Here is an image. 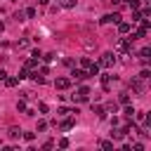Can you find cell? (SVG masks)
<instances>
[{"instance_id": "obj_38", "label": "cell", "mask_w": 151, "mask_h": 151, "mask_svg": "<svg viewBox=\"0 0 151 151\" xmlns=\"http://www.w3.org/2000/svg\"><path fill=\"white\" fill-rule=\"evenodd\" d=\"M2 31H5V24H2V21H0V33H2Z\"/></svg>"}, {"instance_id": "obj_23", "label": "cell", "mask_w": 151, "mask_h": 151, "mask_svg": "<svg viewBox=\"0 0 151 151\" xmlns=\"http://www.w3.org/2000/svg\"><path fill=\"white\" fill-rule=\"evenodd\" d=\"M47 130V123L45 120H38V125H35V132H45Z\"/></svg>"}, {"instance_id": "obj_22", "label": "cell", "mask_w": 151, "mask_h": 151, "mask_svg": "<svg viewBox=\"0 0 151 151\" xmlns=\"http://www.w3.org/2000/svg\"><path fill=\"white\" fill-rule=\"evenodd\" d=\"M24 78H31V71H28L26 66H24V68L19 71V80H24Z\"/></svg>"}, {"instance_id": "obj_30", "label": "cell", "mask_w": 151, "mask_h": 151, "mask_svg": "<svg viewBox=\"0 0 151 151\" xmlns=\"http://www.w3.org/2000/svg\"><path fill=\"white\" fill-rule=\"evenodd\" d=\"M38 109H40V113H47V111H50V106H47V104H38Z\"/></svg>"}, {"instance_id": "obj_19", "label": "cell", "mask_w": 151, "mask_h": 151, "mask_svg": "<svg viewBox=\"0 0 151 151\" xmlns=\"http://www.w3.org/2000/svg\"><path fill=\"white\" fill-rule=\"evenodd\" d=\"M92 111H94L99 118H106V111H104V106H92Z\"/></svg>"}, {"instance_id": "obj_37", "label": "cell", "mask_w": 151, "mask_h": 151, "mask_svg": "<svg viewBox=\"0 0 151 151\" xmlns=\"http://www.w3.org/2000/svg\"><path fill=\"white\" fill-rule=\"evenodd\" d=\"M5 78H7V73H5V71H0V80H5Z\"/></svg>"}, {"instance_id": "obj_25", "label": "cell", "mask_w": 151, "mask_h": 151, "mask_svg": "<svg viewBox=\"0 0 151 151\" xmlns=\"http://www.w3.org/2000/svg\"><path fill=\"white\" fill-rule=\"evenodd\" d=\"M40 59H42V61H47V64H50V61H54V52H50V54H42V57H40Z\"/></svg>"}, {"instance_id": "obj_6", "label": "cell", "mask_w": 151, "mask_h": 151, "mask_svg": "<svg viewBox=\"0 0 151 151\" xmlns=\"http://www.w3.org/2000/svg\"><path fill=\"white\" fill-rule=\"evenodd\" d=\"M130 47H132V38H123V40H118V45H116L118 52H127Z\"/></svg>"}, {"instance_id": "obj_8", "label": "cell", "mask_w": 151, "mask_h": 151, "mask_svg": "<svg viewBox=\"0 0 151 151\" xmlns=\"http://www.w3.org/2000/svg\"><path fill=\"white\" fill-rule=\"evenodd\" d=\"M54 87L57 90H68L71 87V78H57L54 80Z\"/></svg>"}, {"instance_id": "obj_20", "label": "cell", "mask_w": 151, "mask_h": 151, "mask_svg": "<svg viewBox=\"0 0 151 151\" xmlns=\"http://www.w3.org/2000/svg\"><path fill=\"white\" fill-rule=\"evenodd\" d=\"M123 113H125V118H134V109H132L130 104H125V111H123Z\"/></svg>"}, {"instance_id": "obj_21", "label": "cell", "mask_w": 151, "mask_h": 151, "mask_svg": "<svg viewBox=\"0 0 151 151\" xmlns=\"http://www.w3.org/2000/svg\"><path fill=\"white\" fill-rule=\"evenodd\" d=\"M59 5L66 7V9H71V7H76V0H59Z\"/></svg>"}, {"instance_id": "obj_40", "label": "cell", "mask_w": 151, "mask_h": 151, "mask_svg": "<svg viewBox=\"0 0 151 151\" xmlns=\"http://www.w3.org/2000/svg\"><path fill=\"white\" fill-rule=\"evenodd\" d=\"M12 2H19V0H12Z\"/></svg>"}, {"instance_id": "obj_10", "label": "cell", "mask_w": 151, "mask_h": 151, "mask_svg": "<svg viewBox=\"0 0 151 151\" xmlns=\"http://www.w3.org/2000/svg\"><path fill=\"white\" fill-rule=\"evenodd\" d=\"M130 87L134 90V92H144V85H142V78L137 76V78H132V83H130Z\"/></svg>"}, {"instance_id": "obj_28", "label": "cell", "mask_w": 151, "mask_h": 151, "mask_svg": "<svg viewBox=\"0 0 151 151\" xmlns=\"http://www.w3.org/2000/svg\"><path fill=\"white\" fill-rule=\"evenodd\" d=\"M14 19H17V21H24V19H26V14H24V12H21V9H19V12H17V14H14Z\"/></svg>"}, {"instance_id": "obj_5", "label": "cell", "mask_w": 151, "mask_h": 151, "mask_svg": "<svg viewBox=\"0 0 151 151\" xmlns=\"http://www.w3.org/2000/svg\"><path fill=\"white\" fill-rule=\"evenodd\" d=\"M73 125H76V118H73V113H68V116H64V120L59 123V127H61V130H71Z\"/></svg>"}, {"instance_id": "obj_12", "label": "cell", "mask_w": 151, "mask_h": 151, "mask_svg": "<svg viewBox=\"0 0 151 151\" xmlns=\"http://www.w3.org/2000/svg\"><path fill=\"white\" fill-rule=\"evenodd\" d=\"M118 31L125 35V33H130V31H132V26H130L127 21H118Z\"/></svg>"}, {"instance_id": "obj_34", "label": "cell", "mask_w": 151, "mask_h": 151, "mask_svg": "<svg viewBox=\"0 0 151 151\" xmlns=\"http://www.w3.org/2000/svg\"><path fill=\"white\" fill-rule=\"evenodd\" d=\"M59 146H61V149H66V146H68V139H66V137H64V139H59Z\"/></svg>"}, {"instance_id": "obj_4", "label": "cell", "mask_w": 151, "mask_h": 151, "mask_svg": "<svg viewBox=\"0 0 151 151\" xmlns=\"http://www.w3.org/2000/svg\"><path fill=\"white\" fill-rule=\"evenodd\" d=\"M87 78V71L85 68H73V73H71V80H76V83H83Z\"/></svg>"}, {"instance_id": "obj_13", "label": "cell", "mask_w": 151, "mask_h": 151, "mask_svg": "<svg viewBox=\"0 0 151 151\" xmlns=\"http://www.w3.org/2000/svg\"><path fill=\"white\" fill-rule=\"evenodd\" d=\"M85 71H87V76H99V64H90Z\"/></svg>"}, {"instance_id": "obj_14", "label": "cell", "mask_w": 151, "mask_h": 151, "mask_svg": "<svg viewBox=\"0 0 151 151\" xmlns=\"http://www.w3.org/2000/svg\"><path fill=\"white\" fill-rule=\"evenodd\" d=\"M7 134H9L12 139H19V137H21V130H19V127L14 125V127H9V132H7Z\"/></svg>"}, {"instance_id": "obj_27", "label": "cell", "mask_w": 151, "mask_h": 151, "mask_svg": "<svg viewBox=\"0 0 151 151\" xmlns=\"http://www.w3.org/2000/svg\"><path fill=\"white\" fill-rule=\"evenodd\" d=\"M90 64H92V61H90V57H83V59H80V66H83V68H87Z\"/></svg>"}, {"instance_id": "obj_11", "label": "cell", "mask_w": 151, "mask_h": 151, "mask_svg": "<svg viewBox=\"0 0 151 151\" xmlns=\"http://www.w3.org/2000/svg\"><path fill=\"white\" fill-rule=\"evenodd\" d=\"M111 78H113V76H111V73H104V76H101V87H104V90H106V92H109V90H111Z\"/></svg>"}, {"instance_id": "obj_16", "label": "cell", "mask_w": 151, "mask_h": 151, "mask_svg": "<svg viewBox=\"0 0 151 151\" xmlns=\"http://www.w3.org/2000/svg\"><path fill=\"white\" fill-rule=\"evenodd\" d=\"M134 116H137V120H139V123H149V116H146L144 111H134Z\"/></svg>"}, {"instance_id": "obj_33", "label": "cell", "mask_w": 151, "mask_h": 151, "mask_svg": "<svg viewBox=\"0 0 151 151\" xmlns=\"http://www.w3.org/2000/svg\"><path fill=\"white\" fill-rule=\"evenodd\" d=\"M21 137H24V139H26V142H31V139H33V132H24V134H21Z\"/></svg>"}, {"instance_id": "obj_29", "label": "cell", "mask_w": 151, "mask_h": 151, "mask_svg": "<svg viewBox=\"0 0 151 151\" xmlns=\"http://www.w3.org/2000/svg\"><path fill=\"white\" fill-rule=\"evenodd\" d=\"M17 109H19V111H26V101L19 99V101H17Z\"/></svg>"}, {"instance_id": "obj_7", "label": "cell", "mask_w": 151, "mask_h": 151, "mask_svg": "<svg viewBox=\"0 0 151 151\" xmlns=\"http://www.w3.org/2000/svg\"><path fill=\"white\" fill-rule=\"evenodd\" d=\"M99 21H101V24H118V21H120V14H116V12H113V14H104Z\"/></svg>"}, {"instance_id": "obj_9", "label": "cell", "mask_w": 151, "mask_h": 151, "mask_svg": "<svg viewBox=\"0 0 151 151\" xmlns=\"http://www.w3.org/2000/svg\"><path fill=\"white\" fill-rule=\"evenodd\" d=\"M149 54H151V47H142L139 50V61L142 64H149Z\"/></svg>"}, {"instance_id": "obj_32", "label": "cell", "mask_w": 151, "mask_h": 151, "mask_svg": "<svg viewBox=\"0 0 151 151\" xmlns=\"http://www.w3.org/2000/svg\"><path fill=\"white\" fill-rule=\"evenodd\" d=\"M149 76H151V73H149V71H146V68H144V71H142V73H139V78H142V80H146V78H149Z\"/></svg>"}, {"instance_id": "obj_17", "label": "cell", "mask_w": 151, "mask_h": 151, "mask_svg": "<svg viewBox=\"0 0 151 151\" xmlns=\"http://www.w3.org/2000/svg\"><path fill=\"white\" fill-rule=\"evenodd\" d=\"M35 66H38V59H35V57L26 59V68H28V71H31V68H35Z\"/></svg>"}, {"instance_id": "obj_15", "label": "cell", "mask_w": 151, "mask_h": 151, "mask_svg": "<svg viewBox=\"0 0 151 151\" xmlns=\"http://www.w3.org/2000/svg\"><path fill=\"white\" fill-rule=\"evenodd\" d=\"M104 111H106V113H116V111H118V104H113V101H109V104L104 106Z\"/></svg>"}, {"instance_id": "obj_26", "label": "cell", "mask_w": 151, "mask_h": 151, "mask_svg": "<svg viewBox=\"0 0 151 151\" xmlns=\"http://www.w3.org/2000/svg\"><path fill=\"white\" fill-rule=\"evenodd\" d=\"M24 14H26V17H28V19H33V17H35V7H28V9H26V12H24Z\"/></svg>"}, {"instance_id": "obj_35", "label": "cell", "mask_w": 151, "mask_h": 151, "mask_svg": "<svg viewBox=\"0 0 151 151\" xmlns=\"http://www.w3.org/2000/svg\"><path fill=\"white\" fill-rule=\"evenodd\" d=\"M101 149H113V142H101Z\"/></svg>"}, {"instance_id": "obj_31", "label": "cell", "mask_w": 151, "mask_h": 151, "mask_svg": "<svg viewBox=\"0 0 151 151\" xmlns=\"http://www.w3.org/2000/svg\"><path fill=\"white\" fill-rule=\"evenodd\" d=\"M52 146H54V142H52V139H47V142L42 144V149H45V151H47V149H52Z\"/></svg>"}, {"instance_id": "obj_39", "label": "cell", "mask_w": 151, "mask_h": 151, "mask_svg": "<svg viewBox=\"0 0 151 151\" xmlns=\"http://www.w3.org/2000/svg\"><path fill=\"white\" fill-rule=\"evenodd\" d=\"M142 2H151V0H142Z\"/></svg>"}, {"instance_id": "obj_18", "label": "cell", "mask_w": 151, "mask_h": 151, "mask_svg": "<svg viewBox=\"0 0 151 151\" xmlns=\"http://www.w3.org/2000/svg\"><path fill=\"white\" fill-rule=\"evenodd\" d=\"M118 101H120V104H130V94H127V92H120V94H118Z\"/></svg>"}, {"instance_id": "obj_3", "label": "cell", "mask_w": 151, "mask_h": 151, "mask_svg": "<svg viewBox=\"0 0 151 151\" xmlns=\"http://www.w3.org/2000/svg\"><path fill=\"white\" fill-rule=\"evenodd\" d=\"M130 130H132V123H127V125H123L120 130H113V132H111V137H113V139H123L125 134H130Z\"/></svg>"}, {"instance_id": "obj_1", "label": "cell", "mask_w": 151, "mask_h": 151, "mask_svg": "<svg viewBox=\"0 0 151 151\" xmlns=\"http://www.w3.org/2000/svg\"><path fill=\"white\" fill-rule=\"evenodd\" d=\"M90 94H92V92H90V87H87V85H80V87H78V92H76L71 99H73V101H87V99H90Z\"/></svg>"}, {"instance_id": "obj_36", "label": "cell", "mask_w": 151, "mask_h": 151, "mask_svg": "<svg viewBox=\"0 0 151 151\" xmlns=\"http://www.w3.org/2000/svg\"><path fill=\"white\" fill-rule=\"evenodd\" d=\"M109 2H111V5H116V7H118V5H120V2H123V0H109Z\"/></svg>"}, {"instance_id": "obj_24", "label": "cell", "mask_w": 151, "mask_h": 151, "mask_svg": "<svg viewBox=\"0 0 151 151\" xmlns=\"http://www.w3.org/2000/svg\"><path fill=\"white\" fill-rule=\"evenodd\" d=\"M17 83H19V78H5V85H7V87H14Z\"/></svg>"}, {"instance_id": "obj_2", "label": "cell", "mask_w": 151, "mask_h": 151, "mask_svg": "<svg viewBox=\"0 0 151 151\" xmlns=\"http://www.w3.org/2000/svg\"><path fill=\"white\" fill-rule=\"evenodd\" d=\"M113 61H116V54H113V52H104V54H101V59H99V66L111 68V66H113Z\"/></svg>"}]
</instances>
